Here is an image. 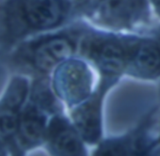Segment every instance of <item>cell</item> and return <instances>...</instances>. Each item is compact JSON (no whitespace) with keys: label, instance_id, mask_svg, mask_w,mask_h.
<instances>
[{"label":"cell","instance_id":"30bf717a","mask_svg":"<svg viewBox=\"0 0 160 156\" xmlns=\"http://www.w3.org/2000/svg\"><path fill=\"white\" fill-rule=\"evenodd\" d=\"M27 94L28 82L21 77L14 78L0 102V111L20 114V109L26 100Z\"/></svg>","mask_w":160,"mask_h":156},{"label":"cell","instance_id":"ba28073f","mask_svg":"<svg viewBox=\"0 0 160 156\" xmlns=\"http://www.w3.org/2000/svg\"><path fill=\"white\" fill-rule=\"evenodd\" d=\"M42 109L31 103L20 114L16 134L20 145L24 148L37 146L46 136V117Z\"/></svg>","mask_w":160,"mask_h":156},{"label":"cell","instance_id":"7c38bea8","mask_svg":"<svg viewBox=\"0 0 160 156\" xmlns=\"http://www.w3.org/2000/svg\"><path fill=\"white\" fill-rule=\"evenodd\" d=\"M6 154V149H5V146L3 145V143L0 141V155H5Z\"/></svg>","mask_w":160,"mask_h":156},{"label":"cell","instance_id":"8992f818","mask_svg":"<svg viewBox=\"0 0 160 156\" xmlns=\"http://www.w3.org/2000/svg\"><path fill=\"white\" fill-rule=\"evenodd\" d=\"M127 65L130 72L141 78H155L160 74V46L149 40L128 46Z\"/></svg>","mask_w":160,"mask_h":156},{"label":"cell","instance_id":"9c48e42d","mask_svg":"<svg viewBox=\"0 0 160 156\" xmlns=\"http://www.w3.org/2000/svg\"><path fill=\"white\" fill-rule=\"evenodd\" d=\"M104 90L83 102L73 113L76 128L82 137L90 142H96L101 135V100Z\"/></svg>","mask_w":160,"mask_h":156},{"label":"cell","instance_id":"6da1fadb","mask_svg":"<svg viewBox=\"0 0 160 156\" xmlns=\"http://www.w3.org/2000/svg\"><path fill=\"white\" fill-rule=\"evenodd\" d=\"M70 0H3L0 3V26L11 41L29 33L54 28L71 12Z\"/></svg>","mask_w":160,"mask_h":156},{"label":"cell","instance_id":"5b68a950","mask_svg":"<svg viewBox=\"0 0 160 156\" xmlns=\"http://www.w3.org/2000/svg\"><path fill=\"white\" fill-rule=\"evenodd\" d=\"M98 18L113 27H129L149 16L147 0H101L97 6Z\"/></svg>","mask_w":160,"mask_h":156},{"label":"cell","instance_id":"52a82bcc","mask_svg":"<svg viewBox=\"0 0 160 156\" xmlns=\"http://www.w3.org/2000/svg\"><path fill=\"white\" fill-rule=\"evenodd\" d=\"M49 147L54 154L58 155H83L85 149L78 134L62 117L56 116L46 134Z\"/></svg>","mask_w":160,"mask_h":156},{"label":"cell","instance_id":"277c9868","mask_svg":"<svg viewBox=\"0 0 160 156\" xmlns=\"http://www.w3.org/2000/svg\"><path fill=\"white\" fill-rule=\"evenodd\" d=\"M83 52L108 76L119 74L127 65L128 46L108 36H93L84 41Z\"/></svg>","mask_w":160,"mask_h":156},{"label":"cell","instance_id":"8fae6325","mask_svg":"<svg viewBox=\"0 0 160 156\" xmlns=\"http://www.w3.org/2000/svg\"><path fill=\"white\" fill-rule=\"evenodd\" d=\"M151 1H152V5L154 6L155 10L157 11V12L160 15V0H151Z\"/></svg>","mask_w":160,"mask_h":156},{"label":"cell","instance_id":"7a4b0ae2","mask_svg":"<svg viewBox=\"0 0 160 156\" xmlns=\"http://www.w3.org/2000/svg\"><path fill=\"white\" fill-rule=\"evenodd\" d=\"M54 87L58 95L69 105H78L91 94L92 73L81 60H65L55 72Z\"/></svg>","mask_w":160,"mask_h":156},{"label":"cell","instance_id":"4fadbf2b","mask_svg":"<svg viewBox=\"0 0 160 156\" xmlns=\"http://www.w3.org/2000/svg\"><path fill=\"white\" fill-rule=\"evenodd\" d=\"M100 1H101V0H98V3H100Z\"/></svg>","mask_w":160,"mask_h":156},{"label":"cell","instance_id":"3957f363","mask_svg":"<svg viewBox=\"0 0 160 156\" xmlns=\"http://www.w3.org/2000/svg\"><path fill=\"white\" fill-rule=\"evenodd\" d=\"M73 43L66 36L48 37L28 44L20 52V58L39 71H49L73 52Z\"/></svg>","mask_w":160,"mask_h":156}]
</instances>
